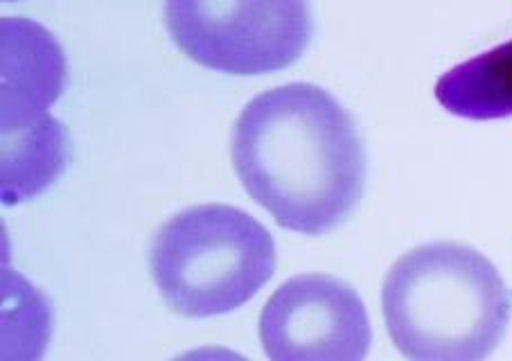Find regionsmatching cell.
I'll use <instances>...</instances> for the list:
<instances>
[{"label": "cell", "mask_w": 512, "mask_h": 361, "mask_svg": "<svg viewBox=\"0 0 512 361\" xmlns=\"http://www.w3.org/2000/svg\"><path fill=\"white\" fill-rule=\"evenodd\" d=\"M231 156L255 204L300 235L334 231L364 195V140L348 111L314 84L255 95L233 127Z\"/></svg>", "instance_id": "obj_1"}, {"label": "cell", "mask_w": 512, "mask_h": 361, "mask_svg": "<svg viewBox=\"0 0 512 361\" xmlns=\"http://www.w3.org/2000/svg\"><path fill=\"white\" fill-rule=\"evenodd\" d=\"M388 337L413 361H481L506 337L512 301L497 267L458 242L422 244L384 278Z\"/></svg>", "instance_id": "obj_2"}, {"label": "cell", "mask_w": 512, "mask_h": 361, "mask_svg": "<svg viewBox=\"0 0 512 361\" xmlns=\"http://www.w3.org/2000/svg\"><path fill=\"white\" fill-rule=\"evenodd\" d=\"M149 269L158 294L176 314L208 319L249 303L269 283L276 244L240 208L192 206L158 228Z\"/></svg>", "instance_id": "obj_3"}, {"label": "cell", "mask_w": 512, "mask_h": 361, "mask_svg": "<svg viewBox=\"0 0 512 361\" xmlns=\"http://www.w3.org/2000/svg\"><path fill=\"white\" fill-rule=\"evenodd\" d=\"M163 14L185 57L228 75L296 64L314 30L310 0H165Z\"/></svg>", "instance_id": "obj_4"}, {"label": "cell", "mask_w": 512, "mask_h": 361, "mask_svg": "<svg viewBox=\"0 0 512 361\" xmlns=\"http://www.w3.org/2000/svg\"><path fill=\"white\" fill-rule=\"evenodd\" d=\"M260 341L273 361H361L373 330L364 301L348 283L303 274L271 294L260 314Z\"/></svg>", "instance_id": "obj_5"}, {"label": "cell", "mask_w": 512, "mask_h": 361, "mask_svg": "<svg viewBox=\"0 0 512 361\" xmlns=\"http://www.w3.org/2000/svg\"><path fill=\"white\" fill-rule=\"evenodd\" d=\"M3 43V100L0 131L23 134L48 118V107L66 84V57L52 34L25 19L0 21Z\"/></svg>", "instance_id": "obj_6"}, {"label": "cell", "mask_w": 512, "mask_h": 361, "mask_svg": "<svg viewBox=\"0 0 512 361\" xmlns=\"http://www.w3.org/2000/svg\"><path fill=\"white\" fill-rule=\"evenodd\" d=\"M436 100L452 116L465 120H501L512 116V39L481 52L436 82Z\"/></svg>", "instance_id": "obj_7"}, {"label": "cell", "mask_w": 512, "mask_h": 361, "mask_svg": "<svg viewBox=\"0 0 512 361\" xmlns=\"http://www.w3.org/2000/svg\"><path fill=\"white\" fill-rule=\"evenodd\" d=\"M66 131L48 116L23 134L3 136V204H19L55 181L66 167Z\"/></svg>", "instance_id": "obj_8"}]
</instances>
